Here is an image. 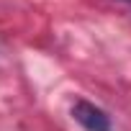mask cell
I'll return each mask as SVG.
<instances>
[{
  "label": "cell",
  "instance_id": "1",
  "mask_svg": "<svg viewBox=\"0 0 131 131\" xmlns=\"http://www.w3.org/2000/svg\"><path fill=\"white\" fill-rule=\"evenodd\" d=\"M72 118L85 131H111V118L103 108H98L90 100H75L72 103Z\"/></svg>",
  "mask_w": 131,
  "mask_h": 131
}]
</instances>
